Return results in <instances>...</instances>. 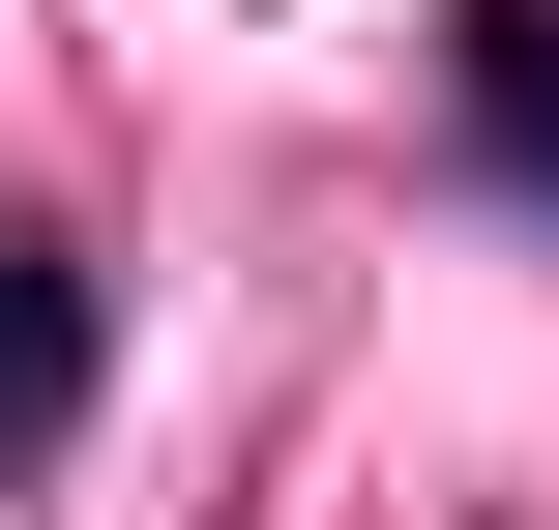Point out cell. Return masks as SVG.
I'll return each mask as SVG.
<instances>
[{"instance_id":"obj_2","label":"cell","mask_w":559,"mask_h":530,"mask_svg":"<svg viewBox=\"0 0 559 530\" xmlns=\"http://www.w3.org/2000/svg\"><path fill=\"white\" fill-rule=\"evenodd\" d=\"M59 413H88V266H59V236H0V472H29Z\"/></svg>"},{"instance_id":"obj_1","label":"cell","mask_w":559,"mask_h":530,"mask_svg":"<svg viewBox=\"0 0 559 530\" xmlns=\"http://www.w3.org/2000/svg\"><path fill=\"white\" fill-rule=\"evenodd\" d=\"M442 148H472L501 207H559V0H472V30H442Z\"/></svg>"}]
</instances>
